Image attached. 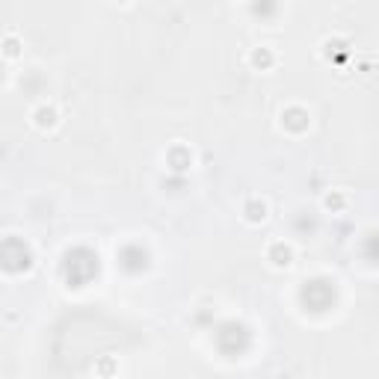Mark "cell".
Returning <instances> with one entry per match:
<instances>
[{
    "instance_id": "6da1fadb",
    "label": "cell",
    "mask_w": 379,
    "mask_h": 379,
    "mask_svg": "<svg viewBox=\"0 0 379 379\" xmlns=\"http://www.w3.org/2000/svg\"><path fill=\"white\" fill-rule=\"evenodd\" d=\"M267 261L273 270H287V267H293L296 252L287 240H270L267 243Z\"/></svg>"
},
{
    "instance_id": "7a4b0ae2",
    "label": "cell",
    "mask_w": 379,
    "mask_h": 379,
    "mask_svg": "<svg viewBox=\"0 0 379 379\" xmlns=\"http://www.w3.org/2000/svg\"><path fill=\"white\" fill-rule=\"evenodd\" d=\"M30 122H33L36 131H53V128L60 125V110H57L53 104L44 101V104H39V107H36V110L30 113Z\"/></svg>"
},
{
    "instance_id": "3957f363",
    "label": "cell",
    "mask_w": 379,
    "mask_h": 379,
    "mask_svg": "<svg viewBox=\"0 0 379 379\" xmlns=\"http://www.w3.org/2000/svg\"><path fill=\"white\" fill-rule=\"evenodd\" d=\"M309 110L305 107H287V110L282 113V128L285 131H291V133H302V131H309Z\"/></svg>"
},
{
    "instance_id": "277c9868",
    "label": "cell",
    "mask_w": 379,
    "mask_h": 379,
    "mask_svg": "<svg viewBox=\"0 0 379 379\" xmlns=\"http://www.w3.org/2000/svg\"><path fill=\"white\" fill-rule=\"evenodd\" d=\"M267 216H270V205H267V198H261V196H252L243 202V220H246L249 225H261V222H267Z\"/></svg>"
},
{
    "instance_id": "5b68a950",
    "label": "cell",
    "mask_w": 379,
    "mask_h": 379,
    "mask_svg": "<svg viewBox=\"0 0 379 379\" xmlns=\"http://www.w3.org/2000/svg\"><path fill=\"white\" fill-rule=\"evenodd\" d=\"M246 62H249V68L252 71H270L278 62V57H276V51L273 48H267V44H258V48H252L249 51V57H246Z\"/></svg>"
},
{
    "instance_id": "8992f818",
    "label": "cell",
    "mask_w": 379,
    "mask_h": 379,
    "mask_svg": "<svg viewBox=\"0 0 379 379\" xmlns=\"http://www.w3.org/2000/svg\"><path fill=\"white\" fill-rule=\"evenodd\" d=\"M166 164L172 166L175 172H184V169L193 166V151H190L187 146H181V142H175V146L166 151Z\"/></svg>"
},
{
    "instance_id": "52a82bcc",
    "label": "cell",
    "mask_w": 379,
    "mask_h": 379,
    "mask_svg": "<svg viewBox=\"0 0 379 379\" xmlns=\"http://www.w3.org/2000/svg\"><path fill=\"white\" fill-rule=\"evenodd\" d=\"M347 205H350L347 190H329V193L323 196V207H326V211H332V213H341Z\"/></svg>"
},
{
    "instance_id": "ba28073f",
    "label": "cell",
    "mask_w": 379,
    "mask_h": 379,
    "mask_svg": "<svg viewBox=\"0 0 379 379\" xmlns=\"http://www.w3.org/2000/svg\"><path fill=\"white\" fill-rule=\"evenodd\" d=\"M3 53H6L9 60H15L18 53H21V44H18L15 36H6V39H3Z\"/></svg>"
},
{
    "instance_id": "9c48e42d",
    "label": "cell",
    "mask_w": 379,
    "mask_h": 379,
    "mask_svg": "<svg viewBox=\"0 0 379 379\" xmlns=\"http://www.w3.org/2000/svg\"><path fill=\"white\" fill-rule=\"evenodd\" d=\"M113 3H119V6H128V3H131V0H113Z\"/></svg>"
}]
</instances>
